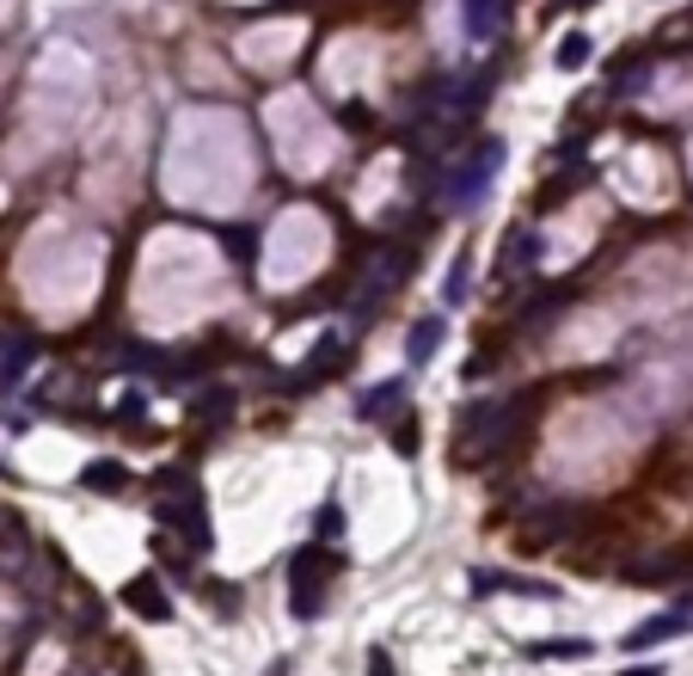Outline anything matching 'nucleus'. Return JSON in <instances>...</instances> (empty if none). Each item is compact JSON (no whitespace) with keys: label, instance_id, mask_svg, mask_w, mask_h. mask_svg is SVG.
<instances>
[{"label":"nucleus","instance_id":"obj_1","mask_svg":"<svg viewBox=\"0 0 693 676\" xmlns=\"http://www.w3.org/2000/svg\"><path fill=\"white\" fill-rule=\"evenodd\" d=\"M221 301V265L216 252L185 234H160L148 265H141V314L154 326H185L190 314Z\"/></svg>","mask_w":693,"mask_h":676},{"label":"nucleus","instance_id":"obj_2","mask_svg":"<svg viewBox=\"0 0 693 676\" xmlns=\"http://www.w3.org/2000/svg\"><path fill=\"white\" fill-rule=\"evenodd\" d=\"M99 247L93 234H74V228H37L25 259H19V277H25V296L37 308H80V301L93 296V277H99Z\"/></svg>","mask_w":693,"mask_h":676},{"label":"nucleus","instance_id":"obj_3","mask_svg":"<svg viewBox=\"0 0 693 676\" xmlns=\"http://www.w3.org/2000/svg\"><path fill=\"white\" fill-rule=\"evenodd\" d=\"M325 259V221L313 216V209H289V216H277V228H270V247H264V277L277 289L301 284V277H313Z\"/></svg>","mask_w":693,"mask_h":676},{"label":"nucleus","instance_id":"obj_4","mask_svg":"<svg viewBox=\"0 0 693 676\" xmlns=\"http://www.w3.org/2000/svg\"><path fill=\"white\" fill-rule=\"evenodd\" d=\"M154 517L166 523L172 535H185L190 548H209L216 535H209V511H203V492H197V480H185L178 468H166L154 480Z\"/></svg>","mask_w":693,"mask_h":676},{"label":"nucleus","instance_id":"obj_5","mask_svg":"<svg viewBox=\"0 0 693 676\" xmlns=\"http://www.w3.org/2000/svg\"><path fill=\"white\" fill-rule=\"evenodd\" d=\"M277 148L294 173H320L325 154H332V136L320 129V117H313L301 99H282L277 105Z\"/></svg>","mask_w":693,"mask_h":676},{"label":"nucleus","instance_id":"obj_6","mask_svg":"<svg viewBox=\"0 0 693 676\" xmlns=\"http://www.w3.org/2000/svg\"><path fill=\"white\" fill-rule=\"evenodd\" d=\"M509 431H516V400H485V406H466L461 412V437H454V461L473 468L485 461L492 449H504Z\"/></svg>","mask_w":693,"mask_h":676},{"label":"nucleus","instance_id":"obj_7","mask_svg":"<svg viewBox=\"0 0 693 676\" xmlns=\"http://www.w3.org/2000/svg\"><path fill=\"white\" fill-rule=\"evenodd\" d=\"M332 584H338V553H325V548H301L294 553V566H289V609H294V621H320Z\"/></svg>","mask_w":693,"mask_h":676},{"label":"nucleus","instance_id":"obj_8","mask_svg":"<svg viewBox=\"0 0 693 676\" xmlns=\"http://www.w3.org/2000/svg\"><path fill=\"white\" fill-rule=\"evenodd\" d=\"M497 167H504V142H478L473 154L461 160V167H454V173H448V185H442V204L448 209H473L478 197H485V185H492V173Z\"/></svg>","mask_w":693,"mask_h":676},{"label":"nucleus","instance_id":"obj_9","mask_svg":"<svg viewBox=\"0 0 693 676\" xmlns=\"http://www.w3.org/2000/svg\"><path fill=\"white\" fill-rule=\"evenodd\" d=\"M693 621H688V609H669V615H657V621H645V628H632L626 633V652H650V645H662V640H681Z\"/></svg>","mask_w":693,"mask_h":676},{"label":"nucleus","instance_id":"obj_10","mask_svg":"<svg viewBox=\"0 0 693 676\" xmlns=\"http://www.w3.org/2000/svg\"><path fill=\"white\" fill-rule=\"evenodd\" d=\"M124 603L141 615V621H172V597L160 591V578H129L124 584Z\"/></svg>","mask_w":693,"mask_h":676},{"label":"nucleus","instance_id":"obj_11","mask_svg":"<svg viewBox=\"0 0 693 676\" xmlns=\"http://www.w3.org/2000/svg\"><path fill=\"white\" fill-rule=\"evenodd\" d=\"M32 357H37V345H32V339L7 332V339H0V388H13V381L25 376V369H32Z\"/></svg>","mask_w":693,"mask_h":676},{"label":"nucleus","instance_id":"obj_12","mask_svg":"<svg viewBox=\"0 0 693 676\" xmlns=\"http://www.w3.org/2000/svg\"><path fill=\"white\" fill-rule=\"evenodd\" d=\"M436 345H442V314L412 320V332H405V357H412V363H430Z\"/></svg>","mask_w":693,"mask_h":676},{"label":"nucleus","instance_id":"obj_13","mask_svg":"<svg viewBox=\"0 0 693 676\" xmlns=\"http://www.w3.org/2000/svg\"><path fill=\"white\" fill-rule=\"evenodd\" d=\"M466 32H473L478 44L504 32V0H466Z\"/></svg>","mask_w":693,"mask_h":676},{"label":"nucleus","instance_id":"obj_14","mask_svg":"<svg viewBox=\"0 0 693 676\" xmlns=\"http://www.w3.org/2000/svg\"><path fill=\"white\" fill-rule=\"evenodd\" d=\"M80 480H86L93 492H105V499H117V492L129 486V468H124V461H93V468L80 473Z\"/></svg>","mask_w":693,"mask_h":676},{"label":"nucleus","instance_id":"obj_15","mask_svg":"<svg viewBox=\"0 0 693 676\" xmlns=\"http://www.w3.org/2000/svg\"><path fill=\"white\" fill-rule=\"evenodd\" d=\"M400 400H405V376H393V381H381L374 393H362V406L356 412H362V419H381V412H393Z\"/></svg>","mask_w":693,"mask_h":676},{"label":"nucleus","instance_id":"obj_16","mask_svg":"<svg viewBox=\"0 0 693 676\" xmlns=\"http://www.w3.org/2000/svg\"><path fill=\"white\" fill-rule=\"evenodd\" d=\"M478 591H516V597H540V603H553L558 591L553 584H534V578H492V572H485V578H473Z\"/></svg>","mask_w":693,"mask_h":676},{"label":"nucleus","instance_id":"obj_17","mask_svg":"<svg viewBox=\"0 0 693 676\" xmlns=\"http://www.w3.org/2000/svg\"><path fill=\"white\" fill-rule=\"evenodd\" d=\"M228 412H233V393H228V388H209V393H197V419H203L209 431H221V425H228Z\"/></svg>","mask_w":693,"mask_h":676},{"label":"nucleus","instance_id":"obj_18","mask_svg":"<svg viewBox=\"0 0 693 676\" xmlns=\"http://www.w3.org/2000/svg\"><path fill=\"white\" fill-rule=\"evenodd\" d=\"M553 62L565 68V75H577V68L589 62V37H584V32H570L565 44H558V56H553Z\"/></svg>","mask_w":693,"mask_h":676},{"label":"nucleus","instance_id":"obj_19","mask_svg":"<svg viewBox=\"0 0 693 676\" xmlns=\"http://www.w3.org/2000/svg\"><path fill=\"white\" fill-rule=\"evenodd\" d=\"M534 658H589V640H546L534 645Z\"/></svg>","mask_w":693,"mask_h":676},{"label":"nucleus","instance_id":"obj_20","mask_svg":"<svg viewBox=\"0 0 693 676\" xmlns=\"http://www.w3.org/2000/svg\"><path fill=\"white\" fill-rule=\"evenodd\" d=\"M466 265H473V259H454V271H448V301H466Z\"/></svg>","mask_w":693,"mask_h":676},{"label":"nucleus","instance_id":"obj_21","mask_svg":"<svg viewBox=\"0 0 693 676\" xmlns=\"http://www.w3.org/2000/svg\"><path fill=\"white\" fill-rule=\"evenodd\" d=\"M369 676H400L393 658H386V645H369Z\"/></svg>","mask_w":693,"mask_h":676},{"label":"nucleus","instance_id":"obj_22","mask_svg":"<svg viewBox=\"0 0 693 676\" xmlns=\"http://www.w3.org/2000/svg\"><path fill=\"white\" fill-rule=\"evenodd\" d=\"M344 529V523H338V504H325V511H320V535H338Z\"/></svg>","mask_w":693,"mask_h":676},{"label":"nucleus","instance_id":"obj_23","mask_svg":"<svg viewBox=\"0 0 693 676\" xmlns=\"http://www.w3.org/2000/svg\"><path fill=\"white\" fill-rule=\"evenodd\" d=\"M626 676H662V664H638V671H626Z\"/></svg>","mask_w":693,"mask_h":676},{"label":"nucleus","instance_id":"obj_24","mask_svg":"<svg viewBox=\"0 0 693 676\" xmlns=\"http://www.w3.org/2000/svg\"><path fill=\"white\" fill-rule=\"evenodd\" d=\"M0 645H7V615H0Z\"/></svg>","mask_w":693,"mask_h":676},{"label":"nucleus","instance_id":"obj_25","mask_svg":"<svg viewBox=\"0 0 693 676\" xmlns=\"http://www.w3.org/2000/svg\"><path fill=\"white\" fill-rule=\"evenodd\" d=\"M570 7H596V0H570Z\"/></svg>","mask_w":693,"mask_h":676}]
</instances>
